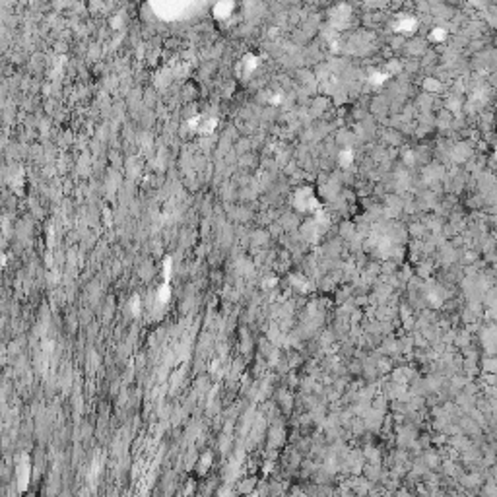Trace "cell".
I'll return each instance as SVG.
<instances>
[{
  "label": "cell",
  "mask_w": 497,
  "mask_h": 497,
  "mask_svg": "<svg viewBox=\"0 0 497 497\" xmlns=\"http://www.w3.org/2000/svg\"><path fill=\"white\" fill-rule=\"evenodd\" d=\"M496 229H497V221H496Z\"/></svg>",
  "instance_id": "cell-1"
}]
</instances>
